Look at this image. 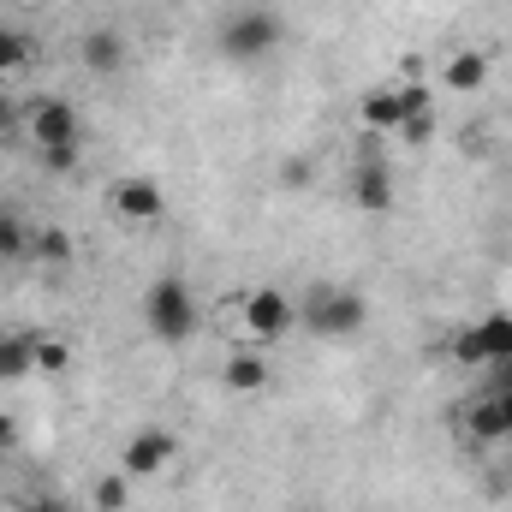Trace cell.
Wrapping results in <instances>:
<instances>
[{
  "mask_svg": "<svg viewBox=\"0 0 512 512\" xmlns=\"http://www.w3.org/2000/svg\"><path fill=\"white\" fill-rule=\"evenodd\" d=\"M143 328L161 340V346H185L197 328H203V304L197 292L179 280V274H161L143 286Z\"/></svg>",
  "mask_w": 512,
  "mask_h": 512,
  "instance_id": "6da1fadb",
  "label": "cell"
},
{
  "mask_svg": "<svg viewBox=\"0 0 512 512\" xmlns=\"http://www.w3.org/2000/svg\"><path fill=\"white\" fill-rule=\"evenodd\" d=\"M280 42H286V18L274 6H239V12H227L221 36H215L221 60H233V66H262L268 54H280Z\"/></svg>",
  "mask_w": 512,
  "mask_h": 512,
  "instance_id": "7a4b0ae2",
  "label": "cell"
},
{
  "mask_svg": "<svg viewBox=\"0 0 512 512\" xmlns=\"http://www.w3.org/2000/svg\"><path fill=\"white\" fill-rule=\"evenodd\" d=\"M298 322H304L316 340H352V334H364V322H370V298L352 292V286H310V292L298 298Z\"/></svg>",
  "mask_w": 512,
  "mask_h": 512,
  "instance_id": "3957f363",
  "label": "cell"
},
{
  "mask_svg": "<svg viewBox=\"0 0 512 512\" xmlns=\"http://www.w3.org/2000/svg\"><path fill=\"white\" fill-rule=\"evenodd\" d=\"M239 304V328H245V346H274V340H286L292 328H298V298L292 292H280V286H251L245 298H233Z\"/></svg>",
  "mask_w": 512,
  "mask_h": 512,
  "instance_id": "277c9868",
  "label": "cell"
},
{
  "mask_svg": "<svg viewBox=\"0 0 512 512\" xmlns=\"http://www.w3.org/2000/svg\"><path fill=\"white\" fill-rule=\"evenodd\" d=\"M453 364H465V370H507L512 364V316H483L477 328H459L453 334Z\"/></svg>",
  "mask_w": 512,
  "mask_h": 512,
  "instance_id": "5b68a950",
  "label": "cell"
},
{
  "mask_svg": "<svg viewBox=\"0 0 512 512\" xmlns=\"http://www.w3.org/2000/svg\"><path fill=\"white\" fill-rule=\"evenodd\" d=\"M18 126H24V137H30V143H36V155L84 137V126H78V108H72L66 96H36V102H24V108H18Z\"/></svg>",
  "mask_w": 512,
  "mask_h": 512,
  "instance_id": "8992f818",
  "label": "cell"
},
{
  "mask_svg": "<svg viewBox=\"0 0 512 512\" xmlns=\"http://www.w3.org/2000/svg\"><path fill=\"white\" fill-rule=\"evenodd\" d=\"M173 459H179V435H173V429H161V423L131 429L126 447H120V471H126L131 483H149V477L173 471Z\"/></svg>",
  "mask_w": 512,
  "mask_h": 512,
  "instance_id": "52a82bcc",
  "label": "cell"
},
{
  "mask_svg": "<svg viewBox=\"0 0 512 512\" xmlns=\"http://www.w3.org/2000/svg\"><path fill=\"white\" fill-rule=\"evenodd\" d=\"M108 209H114L126 227H155V221L167 215V191H161V179L126 173V179L108 185Z\"/></svg>",
  "mask_w": 512,
  "mask_h": 512,
  "instance_id": "ba28073f",
  "label": "cell"
},
{
  "mask_svg": "<svg viewBox=\"0 0 512 512\" xmlns=\"http://www.w3.org/2000/svg\"><path fill=\"white\" fill-rule=\"evenodd\" d=\"M435 78L447 84V96H483L495 84V54L489 48H447Z\"/></svg>",
  "mask_w": 512,
  "mask_h": 512,
  "instance_id": "9c48e42d",
  "label": "cell"
},
{
  "mask_svg": "<svg viewBox=\"0 0 512 512\" xmlns=\"http://www.w3.org/2000/svg\"><path fill=\"white\" fill-rule=\"evenodd\" d=\"M268 382H274V364H268L262 346H233V352L221 358V387H227L233 399H262Z\"/></svg>",
  "mask_w": 512,
  "mask_h": 512,
  "instance_id": "30bf717a",
  "label": "cell"
},
{
  "mask_svg": "<svg viewBox=\"0 0 512 512\" xmlns=\"http://www.w3.org/2000/svg\"><path fill=\"white\" fill-rule=\"evenodd\" d=\"M346 191H352V209H364V215H387L399 203V179H393L387 161H358Z\"/></svg>",
  "mask_w": 512,
  "mask_h": 512,
  "instance_id": "8fae6325",
  "label": "cell"
},
{
  "mask_svg": "<svg viewBox=\"0 0 512 512\" xmlns=\"http://www.w3.org/2000/svg\"><path fill=\"white\" fill-rule=\"evenodd\" d=\"M78 60H84V72H90V78H114V72H126L131 42L114 30V24H96V30L78 42Z\"/></svg>",
  "mask_w": 512,
  "mask_h": 512,
  "instance_id": "7c38bea8",
  "label": "cell"
},
{
  "mask_svg": "<svg viewBox=\"0 0 512 512\" xmlns=\"http://www.w3.org/2000/svg\"><path fill=\"white\" fill-rule=\"evenodd\" d=\"M352 114H358V126L370 131V137H399V126H405V114H399V84H376V90H364Z\"/></svg>",
  "mask_w": 512,
  "mask_h": 512,
  "instance_id": "4fadbf2b",
  "label": "cell"
},
{
  "mask_svg": "<svg viewBox=\"0 0 512 512\" xmlns=\"http://www.w3.org/2000/svg\"><path fill=\"white\" fill-rule=\"evenodd\" d=\"M465 435H471L477 447H512L507 441V417H501V399H495V393L471 399V411H465Z\"/></svg>",
  "mask_w": 512,
  "mask_h": 512,
  "instance_id": "5bb4252c",
  "label": "cell"
},
{
  "mask_svg": "<svg viewBox=\"0 0 512 512\" xmlns=\"http://www.w3.org/2000/svg\"><path fill=\"white\" fill-rule=\"evenodd\" d=\"M30 352H36V376H66L72 370V340L66 334H30Z\"/></svg>",
  "mask_w": 512,
  "mask_h": 512,
  "instance_id": "9a60e30c",
  "label": "cell"
},
{
  "mask_svg": "<svg viewBox=\"0 0 512 512\" xmlns=\"http://www.w3.org/2000/svg\"><path fill=\"white\" fill-rule=\"evenodd\" d=\"M24 376H36L30 334H0V382H24Z\"/></svg>",
  "mask_w": 512,
  "mask_h": 512,
  "instance_id": "2e32d148",
  "label": "cell"
},
{
  "mask_svg": "<svg viewBox=\"0 0 512 512\" xmlns=\"http://www.w3.org/2000/svg\"><path fill=\"white\" fill-rule=\"evenodd\" d=\"M72 251H78V245H72L66 227H42V233H30V262H54V268H60V262H72Z\"/></svg>",
  "mask_w": 512,
  "mask_h": 512,
  "instance_id": "e0dca14e",
  "label": "cell"
},
{
  "mask_svg": "<svg viewBox=\"0 0 512 512\" xmlns=\"http://www.w3.org/2000/svg\"><path fill=\"white\" fill-rule=\"evenodd\" d=\"M90 507L96 512H126L131 507V477L126 471H120V477H114V471L96 477V483H90Z\"/></svg>",
  "mask_w": 512,
  "mask_h": 512,
  "instance_id": "ac0fdd59",
  "label": "cell"
},
{
  "mask_svg": "<svg viewBox=\"0 0 512 512\" xmlns=\"http://www.w3.org/2000/svg\"><path fill=\"white\" fill-rule=\"evenodd\" d=\"M30 60H36L30 36H18V30H6V24H0V78H12V72H30Z\"/></svg>",
  "mask_w": 512,
  "mask_h": 512,
  "instance_id": "d6986e66",
  "label": "cell"
},
{
  "mask_svg": "<svg viewBox=\"0 0 512 512\" xmlns=\"http://www.w3.org/2000/svg\"><path fill=\"white\" fill-rule=\"evenodd\" d=\"M18 256H30V227L0 203V262H18Z\"/></svg>",
  "mask_w": 512,
  "mask_h": 512,
  "instance_id": "ffe728a7",
  "label": "cell"
},
{
  "mask_svg": "<svg viewBox=\"0 0 512 512\" xmlns=\"http://www.w3.org/2000/svg\"><path fill=\"white\" fill-rule=\"evenodd\" d=\"M78 149H84V143H60V149H42V167H48V173H72V167H78Z\"/></svg>",
  "mask_w": 512,
  "mask_h": 512,
  "instance_id": "44dd1931",
  "label": "cell"
},
{
  "mask_svg": "<svg viewBox=\"0 0 512 512\" xmlns=\"http://www.w3.org/2000/svg\"><path fill=\"white\" fill-rule=\"evenodd\" d=\"M310 179H316V167H310L304 155H292V161L280 167V185H286V191H298V185H310Z\"/></svg>",
  "mask_w": 512,
  "mask_h": 512,
  "instance_id": "7402d4cb",
  "label": "cell"
},
{
  "mask_svg": "<svg viewBox=\"0 0 512 512\" xmlns=\"http://www.w3.org/2000/svg\"><path fill=\"white\" fill-rule=\"evenodd\" d=\"M12 126H18V102L0 90V131H12Z\"/></svg>",
  "mask_w": 512,
  "mask_h": 512,
  "instance_id": "603a6c76",
  "label": "cell"
},
{
  "mask_svg": "<svg viewBox=\"0 0 512 512\" xmlns=\"http://www.w3.org/2000/svg\"><path fill=\"white\" fill-rule=\"evenodd\" d=\"M495 399H501V417H507V441H512V387H489Z\"/></svg>",
  "mask_w": 512,
  "mask_h": 512,
  "instance_id": "cb8c5ba5",
  "label": "cell"
},
{
  "mask_svg": "<svg viewBox=\"0 0 512 512\" xmlns=\"http://www.w3.org/2000/svg\"><path fill=\"white\" fill-rule=\"evenodd\" d=\"M12 441H18V423H12V417H6V411H0V453H6V447H12Z\"/></svg>",
  "mask_w": 512,
  "mask_h": 512,
  "instance_id": "d4e9b609",
  "label": "cell"
},
{
  "mask_svg": "<svg viewBox=\"0 0 512 512\" xmlns=\"http://www.w3.org/2000/svg\"><path fill=\"white\" fill-rule=\"evenodd\" d=\"M42 512H78V507H66V501H54V495H42Z\"/></svg>",
  "mask_w": 512,
  "mask_h": 512,
  "instance_id": "484cf974",
  "label": "cell"
},
{
  "mask_svg": "<svg viewBox=\"0 0 512 512\" xmlns=\"http://www.w3.org/2000/svg\"><path fill=\"white\" fill-rule=\"evenodd\" d=\"M18 512H42V501H24V507H18Z\"/></svg>",
  "mask_w": 512,
  "mask_h": 512,
  "instance_id": "4316f807",
  "label": "cell"
},
{
  "mask_svg": "<svg viewBox=\"0 0 512 512\" xmlns=\"http://www.w3.org/2000/svg\"><path fill=\"white\" fill-rule=\"evenodd\" d=\"M18 6H36V0H18Z\"/></svg>",
  "mask_w": 512,
  "mask_h": 512,
  "instance_id": "83f0119b",
  "label": "cell"
}]
</instances>
